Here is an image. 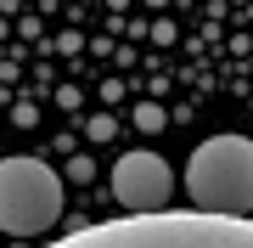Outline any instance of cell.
<instances>
[{
    "label": "cell",
    "mask_w": 253,
    "mask_h": 248,
    "mask_svg": "<svg viewBox=\"0 0 253 248\" xmlns=\"http://www.w3.org/2000/svg\"><path fill=\"white\" fill-rule=\"evenodd\" d=\"M51 248H253V220H219L197 209H163V214H124V220L84 226Z\"/></svg>",
    "instance_id": "6da1fadb"
},
{
    "label": "cell",
    "mask_w": 253,
    "mask_h": 248,
    "mask_svg": "<svg viewBox=\"0 0 253 248\" xmlns=\"http://www.w3.org/2000/svg\"><path fill=\"white\" fill-rule=\"evenodd\" d=\"M186 198L197 214L248 220L253 214V141L248 136H208L186 164Z\"/></svg>",
    "instance_id": "7a4b0ae2"
},
{
    "label": "cell",
    "mask_w": 253,
    "mask_h": 248,
    "mask_svg": "<svg viewBox=\"0 0 253 248\" xmlns=\"http://www.w3.org/2000/svg\"><path fill=\"white\" fill-rule=\"evenodd\" d=\"M62 220V175L45 158H0V231L40 237Z\"/></svg>",
    "instance_id": "3957f363"
},
{
    "label": "cell",
    "mask_w": 253,
    "mask_h": 248,
    "mask_svg": "<svg viewBox=\"0 0 253 248\" xmlns=\"http://www.w3.org/2000/svg\"><path fill=\"white\" fill-rule=\"evenodd\" d=\"M113 198L124 214H163L174 198V169L158 152H124L113 164Z\"/></svg>",
    "instance_id": "277c9868"
},
{
    "label": "cell",
    "mask_w": 253,
    "mask_h": 248,
    "mask_svg": "<svg viewBox=\"0 0 253 248\" xmlns=\"http://www.w3.org/2000/svg\"><path fill=\"white\" fill-rule=\"evenodd\" d=\"M135 124H141V130H158L163 113H158V107H135Z\"/></svg>",
    "instance_id": "5b68a950"
}]
</instances>
